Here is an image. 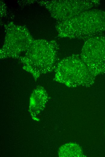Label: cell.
<instances>
[{
  "instance_id": "6da1fadb",
  "label": "cell",
  "mask_w": 105,
  "mask_h": 157,
  "mask_svg": "<svg viewBox=\"0 0 105 157\" xmlns=\"http://www.w3.org/2000/svg\"><path fill=\"white\" fill-rule=\"evenodd\" d=\"M56 27L60 37L85 40L105 31V11L91 9Z\"/></svg>"
},
{
  "instance_id": "7a4b0ae2",
  "label": "cell",
  "mask_w": 105,
  "mask_h": 157,
  "mask_svg": "<svg viewBox=\"0 0 105 157\" xmlns=\"http://www.w3.org/2000/svg\"><path fill=\"white\" fill-rule=\"evenodd\" d=\"M58 49V44L55 40L33 41L25 56L20 57L24 69L31 73L35 79L42 74L52 71L56 66Z\"/></svg>"
},
{
  "instance_id": "3957f363",
  "label": "cell",
  "mask_w": 105,
  "mask_h": 157,
  "mask_svg": "<svg viewBox=\"0 0 105 157\" xmlns=\"http://www.w3.org/2000/svg\"><path fill=\"white\" fill-rule=\"evenodd\" d=\"M55 69V80L70 87H89L94 81V76L78 55L64 58Z\"/></svg>"
},
{
  "instance_id": "277c9868",
  "label": "cell",
  "mask_w": 105,
  "mask_h": 157,
  "mask_svg": "<svg viewBox=\"0 0 105 157\" xmlns=\"http://www.w3.org/2000/svg\"><path fill=\"white\" fill-rule=\"evenodd\" d=\"M100 4L97 0H69L48 1L44 4L52 17L58 22H62L72 19Z\"/></svg>"
},
{
  "instance_id": "5b68a950",
  "label": "cell",
  "mask_w": 105,
  "mask_h": 157,
  "mask_svg": "<svg viewBox=\"0 0 105 157\" xmlns=\"http://www.w3.org/2000/svg\"><path fill=\"white\" fill-rule=\"evenodd\" d=\"M80 56L94 76L105 69V37L98 35L85 40Z\"/></svg>"
},
{
  "instance_id": "8992f818",
  "label": "cell",
  "mask_w": 105,
  "mask_h": 157,
  "mask_svg": "<svg viewBox=\"0 0 105 157\" xmlns=\"http://www.w3.org/2000/svg\"><path fill=\"white\" fill-rule=\"evenodd\" d=\"M21 34L15 38L11 35L14 40L6 35L5 43L0 50L1 58H19L22 53L27 51L33 40L28 32L24 35H21Z\"/></svg>"
},
{
  "instance_id": "52a82bcc",
  "label": "cell",
  "mask_w": 105,
  "mask_h": 157,
  "mask_svg": "<svg viewBox=\"0 0 105 157\" xmlns=\"http://www.w3.org/2000/svg\"><path fill=\"white\" fill-rule=\"evenodd\" d=\"M82 150L79 146L74 143H72L71 148L70 144L67 143L61 147L59 149L60 157L82 156Z\"/></svg>"
}]
</instances>
